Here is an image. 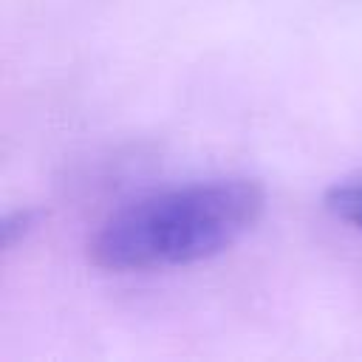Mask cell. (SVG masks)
<instances>
[{
    "label": "cell",
    "instance_id": "cell-1",
    "mask_svg": "<svg viewBox=\"0 0 362 362\" xmlns=\"http://www.w3.org/2000/svg\"><path fill=\"white\" fill-rule=\"evenodd\" d=\"M266 189L255 178H209L150 192L116 209L88 240L105 272H156L209 260L255 229Z\"/></svg>",
    "mask_w": 362,
    "mask_h": 362
},
{
    "label": "cell",
    "instance_id": "cell-2",
    "mask_svg": "<svg viewBox=\"0 0 362 362\" xmlns=\"http://www.w3.org/2000/svg\"><path fill=\"white\" fill-rule=\"evenodd\" d=\"M325 209L337 221H342L354 229H362V175L334 184L325 192Z\"/></svg>",
    "mask_w": 362,
    "mask_h": 362
},
{
    "label": "cell",
    "instance_id": "cell-3",
    "mask_svg": "<svg viewBox=\"0 0 362 362\" xmlns=\"http://www.w3.org/2000/svg\"><path fill=\"white\" fill-rule=\"evenodd\" d=\"M37 223V212L31 209H17V212H8L0 223V235H3V249H14Z\"/></svg>",
    "mask_w": 362,
    "mask_h": 362
}]
</instances>
